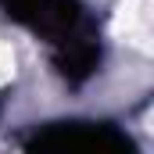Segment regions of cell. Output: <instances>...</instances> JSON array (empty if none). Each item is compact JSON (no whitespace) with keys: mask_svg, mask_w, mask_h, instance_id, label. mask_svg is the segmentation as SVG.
Returning <instances> with one entry per match:
<instances>
[{"mask_svg":"<svg viewBox=\"0 0 154 154\" xmlns=\"http://www.w3.org/2000/svg\"><path fill=\"white\" fill-rule=\"evenodd\" d=\"M14 75H18V50L7 36H0V86L14 82Z\"/></svg>","mask_w":154,"mask_h":154,"instance_id":"cell-1","label":"cell"}]
</instances>
